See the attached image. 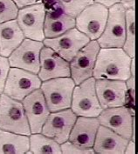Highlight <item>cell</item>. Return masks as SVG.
<instances>
[{
	"label": "cell",
	"mask_w": 138,
	"mask_h": 154,
	"mask_svg": "<svg viewBox=\"0 0 138 154\" xmlns=\"http://www.w3.org/2000/svg\"><path fill=\"white\" fill-rule=\"evenodd\" d=\"M131 57L122 48H101L94 67L95 79L126 81L131 77Z\"/></svg>",
	"instance_id": "1"
},
{
	"label": "cell",
	"mask_w": 138,
	"mask_h": 154,
	"mask_svg": "<svg viewBox=\"0 0 138 154\" xmlns=\"http://www.w3.org/2000/svg\"><path fill=\"white\" fill-rule=\"evenodd\" d=\"M0 129L18 134H32L21 101L2 93L0 97Z\"/></svg>",
	"instance_id": "2"
},
{
	"label": "cell",
	"mask_w": 138,
	"mask_h": 154,
	"mask_svg": "<svg viewBox=\"0 0 138 154\" xmlns=\"http://www.w3.org/2000/svg\"><path fill=\"white\" fill-rule=\"evenodd\" d=\"M75 85L71 77L53 79L41 83L40 90L50 112L71 107L72 95Z\"/></svg>",
	"instance_id": "3"
},
{
	"label": "cell",
	"mask_w": 138,
	"mask_h": 154,
	"mask_svg": "<svg viewBox=\"0 0 138 154\" xmlns=\"http://www.w3.org/2000/svg\"><path fill=\"white\" fill-rule=\"evenodd\" d=\"M70 108L77 117L97 118L100 115L102 108L96 95L95 79L94 77L74 86Z\"/></svg>",
	"instance_id": "4"
},
{
	"label": "cell",
	"mask_w": 138,
	"mask_h": 154,
	"mask_svg": "<svg viewBox=\"0 0 138 154\" xmlns=\"http://www.w3.org/2000/svg\"><path fill=\"white\" fill-rule=\"evenodd\" d=\"M125 11L121 3L108 8L104 31L97 39L101 48H122L126 35Z\"/></svg>",
	"instance_id": "5"
},
{
	"label": "cell",
	"mask_w": 138,
	"mask_h": 154,
	"mask_svg": "<svg viewBox=\"0 0 138 154\" xmlns=\"http://www.w3.org/2000/svg\"><path fill=\"white\" fill-rule=\"evenodd\" d=\"M108 16V8L93 3L75 17V28L90 40H97L102 34Z\"/></svg>",
	"instance_id": "6"
},
{
	"label": "cell",
	"mask_w": 138,
	"mask_h": 154,
	"mask_svg": "<svg viewBox=\"0 0 138 154\" xmlns=\"http://www.w3.org/2000/svg\"><path fill=\"white\" fill-rule=\"evenodd\" d=\"M41 83L38 74L11 67L3 93L15 100L22 101L33 91L40 89Z\"/></svg>",
	"instance_id": "7"
},
{
	"label": "cell",
	"mask_w": 138,
	"mask_h": 154,
	"mask_svg": "<svg viewBox=\"0 0 138 154\" xmlns=\"http://www.w3.org/2000/svg\"><path fill=\"white\" fill-rule=\"evenodd\" d=\"M46 12V5L43 2L18 9L16 20L25 38L40 42L46 38L44 34Z\"/></svg>",
	"instance_id": "8"
},
{
	"label": "cell",
	"mask_w": 138,
	"mask_h": 154,
	"mask_svg": "<svg viewBox=\"0 0 138 154\" xmlns=\"http://www.w3.org/2000/svg\"><path fill=\"white\" fill-rule=\"evenodd\" d=\"M43 46V42L24 38L8 57L10 66L38 74L40 66V56Z\"/></svg>",
	"instance_id": "9"
},
{
	"label": "cell",
	"mask_w": 138,
	"mask_h": 154,
	"mask_svg": "<svg viewBox=\"0 0 138 154\" xmlns=\"http://www.w3.org/2000/svg\"><path fill=\"white\" fill-rule=\"evenodd\" d=\"M97 40H90L69 62L70 77L75 85L93 77L94 67L100 51Z\"/></svg>",
	"instance_id": "10"
},
{
	"label": "cell",
	"mask_w": 138,
	"mask_h": 154,
	"mask_svg": "<svg viewBox=\"0 0 138 154\" xmlns=\"http://www.w3.org/2000/svg\"><path fill=\"white\" fill-rule=\"evenodd\" d=\"M90 39L75 27L54 38H45L43 44L45 46L53 50L59 56L70 62Z\"/></svg>",
	"instance_id": "11"
},
{
	"label": "cell",
	"mask_w": 138,
	"mask_h": 154,
	"mask_svg": "<svg viewBox=\"0 0 138 154\" xmlns=\"http://www.w3.org/2000/svg\"><path fill=\"white\" fill-rule=\"evenodd\" d=\"M97 119L101 125L109 128L123 138H131L135 119L129 107L122 106L102 109Z\"/></svg>",
	"instance_id": "12"
},
{
	"label": "cell",
	"mask_w": 138,
	"mask_h": 154,
	"mask_svg": "<svg viewBox=\"0 0 138 154\" xmlns=\"http://www.w3.org/2000/svg\"><path fill=\"white\" fill-rule=\"evenodd\" d=\"M77 116L71 108L50 112L45 122L41 133L54 139L59 144L68 140Z\"/></svg>",
	"instance_id": "13"
},
{
	"label": "cell",
	"mask_w": 138,
	"mask_h": 154,
	"mask_svg": "<svg viewBox=\"0 0 138 154\" xmlns=\"http://www.w3.org/2000/svg\"><path fill=\"white\" fill-rule=\"evenodd\" d=\"M95 91L102 109L125 106L128 89L122 80L95 79Z\"/></svg>",
	"instance_id": "14"
},
{
	"label": "cell",
	"mask_w": 138,
	"mask_h": 154,
	"mask_svg": "<svg viewBox=\"0 0 138 154\" xmlns=\"http://www.w3.org/2000/svg\"><path fill=\"white\" fill-rule=\"evenodd\" d=\"M32 133H40L42 127L48 118L49 111L42 91H33L21 101Z\"/></svg>",
	"instance_id": "15"
},
{
	"label": "cell",
	"mask_w": 138,
	"mask_h": 154,
	"mask_svg": "<svg viewBox=\"0 0 138 154\" xmlns=\"http://www.w3.org/2000/svg\"><path fill=\"white\" fill-rule=\"evenodd\" d=\"M40 66L38 73L41 81L57 78L70 77L69 62L59 56L57 53L49 47L43 46L40 56Z\"/></svg>",
	"instance_id": "16"
},
{
	"label": "cell",
	"mask_w": 138,
	"mask_h": 154,
	"mask_svg": "<svg viewBox=\"0 0 138 154\" xmlns=\"http://www.w3.org/2000/svg\"><path fill=\"white\" fill-rule=\"evenodd\" d=\"M52 8L46 12L44 34L46 38H54L75 27V18L68 16L57 4L52 2Z\"/></svg>",
	"instance_id": "17"
},
{
	"label": "cell",
	"mask_w": 138,
	"mask_h": 154,
	"mask_svg": "<svg viewBox=\"0 0 138 154\" xmlns=\"http://www.w3.org/2000/svg\"><path fill=\"white\" fill-rule=\"evenodd\" d=\"M100 123L95 117H77L68 140L84 148H93Z\"/></svg>",
	"instance_id": "18"
},
{
	"label": "cell",
	"mask_w": 138,
	"mask_h": 154,
	"mask_svg": "<svg viewBox=\"0 0 138 154\" xmlns=\"http://www.w3.org/2000/svg\"><path fill=\"white\" fill-rule=\"evenodd\" d=\"M130 139L123 138L109 128L99 126L93 149L95 153L122 154Z\"/></svg>",
	"instance_id": "19"
},
{
	"label": "cell",
	"mask_w": 138,
	"mask_h": 154,
	"mask_svg": "<svg viewBox=\"0 0 138 154\" xmlns=\"http://www.w3.org/2000/svg\"><path fill=\"white\" fill-rule=\"evenodd\" d=\"M24 38L16 19L0 24V56L8 57Z\"/></svg>",
	"instance_id": "20"
},
{
	"label": "cell",
	"mask_w": 138,
	"mask_h": 154,
	"mask_svg": "<svg viewBox=\"0 0 138 154\" xmlns=\"http://www.w3.org/2000/svg\"><path fill=\"white\" fill-rule=\"evenodd\" d=\"M29 136L0 129V153H27Z\"/></svg>",
	"instance_id": "21"
},
{
	"label": "cell",
	"mask_w": 138,
	"mask_h": 154,
	"mask_svg": "<svg viewBox=\"0 0 138 154\" xmlns=\"http://www.w3.org/2000/svg\"><path fill=\"white\" fill-rule=\"evenodd\" d=\"M30 148L27 153H62L60 144L42 133H32L29 136Z\"/></svg>",
	"instance_id": "22"
},
{
	"label": "cell",
	"mask_w": 138,
	"mask_h": 154,
	"mask_svg": "<svg viewBox=\"0 0 138 154\" xmlns=\"http://www.w3.org/2000/svg\"><path fill=\"white\" fill-rule=\"evenodd\" d=\"M126 35L122 49L131 58L135 57V9H127L125 11Z\"/></svg>",
	"instance_id": "23"
},
{
	"label": "cell",
	"mask_w": 138,
	"mask_h": 154,
	"mask_svg": "<svg viewBox=\"0 0 138 154\" xmlns=\"http://www.w3.org/2000/svg\"><path fill=\"white\" fill-rule=\"evenodd\" d=\"M61 10L72 17H76L81 11L94 3V0H52Z\"/></svg>",
	"instance_id": "24"
},
{
	"label": "cell",
	"mask_w": 138,
	"mask_h": 154,
	"mask_svg": "<svg viewBox=\"0 0 138 154\" xmlns=\"http://www.w3.org/2000/svg\"><path fill=\"white\" fill-rule=\"evenodd\" d=\"M18 8L12 0H0V24L16 19Z\"/></svg>",
	"instance_id": "25"
},
{
	"label": "cell",
	"mask_w": 138,
	"mask_h": 154,
	"mask_svg": "<svg viewBox=\"0 0 138 154\" xmlns=\"http://www.w3.org/2000/svg\"><path fill=\"white\" fill-rule=\"evenodd\" d=\"M60 149L62 153H95L93 148L81 147L70 142L69 140L60 144Z\"/></svg>",
	"instance_id": "26"
},
{
	"label": "cell",
	"mask_w": 138,
	"mask_h": 154,
	"mask_svg": "<svg viewBox=\"0 0 138 154\" xmlns=\"http://www.w3.org/2000/svg\"><path fill=\"white\" fill-rule=\"evenodd\" d=\"M10 64L8 57L0 56V94L3 93L5 81L10 71Z\"/></svg>",
	"instance_id": "27"
},
{
	"label": "cell",
	"mask_w": 138,
	"mask_h": 154,
	"mask_svg": "<svg viewBox=\"0 0 138 154\" xmlns=\"http://www.w3.org/2000/svg\"><path fill=\"white\" fill-rule=\"evenodd\" d=\"M14 2V4L17 5V7L18 9L24 8L26 6H29V5H32L34 4H37V3H40L42 2L41 0H12Z\"/></svg>",
	"instance_id": "28"
},
{
	"label": "cell",
	"mask_w": 138,
	"mask_h": 154,
	"mask_svg": "<svg viewBox=\"0 0 138 154\" xmlns=\"http://www.w3.org/2000/svg\"><path fill=\"white\" fill-rule=\"evenodd\" d=\"M126 85H127V89L128 92H130V96L132 99H135V77H130L129 79L126 80Z\"/></svg>",
	"instance_id": "29"
},
{
	"label": "cell",
	"mask_w": 138,
	"mask_h": 154,
	"mask_svg": "<svg viewBox=\"0 0 138 154\" xmlns=\"http://www.w3.org/2000/svg\"><path fill=\"white\" fill-rule=\"evenodd\" d=\"M94 2L101 4V5H104L107 8H109V7L113 6L115 4H119L121 2V0H94Z\"/></svg>",
	"instance_id": "30"
},
{
	"label": "cell",
	"mask_w": 138,
	"mask_h": 154,
	"mask_svg": "<svg viewBox=\"0 0 138 154\" xmlns=\"http://www.w3.org/2000/svg\"><path fill=\"white\" fill-rule=\"evenodd\" d=\"M124 153H130V154H135L136 153V149H135V141L129 140L127 146L124 149Z\"/></svg>",
	"instance_id": "31"
},
{
	"label": "cell",
	"mask_w": 138,
	"mask_h": 154,
	"mask_svg": "<svg viewBox=\"0 0 138 154\" xmlns=\"http://www.w3.org/2000/svg\"><path fill=\"white\" fill-rule=\"evenodd\" d=\"M122 6L126 9H135V0H121Z\"/></svg>",
	"instance_id": "32"
},
{
	"label": "cell",
	"mask_w": 138,
	"mask_h": 154,
	"mask_svg": "<svg viewBox=\"0 0 138 154\" xmlns=\"http://www.w3.org/2000/svg\"><path fill=\"white\" fill-rule=\"evenodd\" d=\"M130 70L131 77H135V57H132V58H131Z\"/></svg>",
	"instance_id": "33"
},
{
	"label": "cell",
	"mask_w": 138,
	"mask_h": 154,
	"mask_svg": "<svg viewBox=\"0 0 138 154\" xmlns=\"http://www.w3.org/2000/svg\"><path fill=\"white\" fill-rule=\"evenodd\" d=\"M0 97H1V94H0Z\"/></svg>",
	"instance_id": "34"
}]
</instances>
